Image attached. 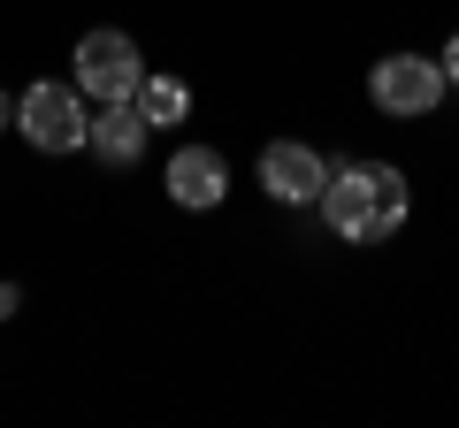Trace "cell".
<instances>
[{"instance_id": "cell-1", "label": "cell", "mask_w": 459, "mask_h": 428, "mask_svg": "<svg viewBox=\"0 0 459 428\" xmlns=\"http://www.w3.org/2000/svg\"><path fill=\"white\" fill-rule=\"evenodd\" d=\"M314 207L329 214V230L344 237V245H383V237L406 222V176H398L391 161H352V168H337V176L322 184V199Z\"/></svg>"}, {"instance_id": "cell-2", "label": "cell", "mask_w": 459, "mask_h": 428, "mask_svg": "<svg viewBox=\"0 0 459 428\" xmlns=\"http://www.w3.org/2000/svg\"><path fill=\"white\" fill-rule=\"evenodd\" d=\"M84 123H92V107H84V92H77V77L69 84H31V92L16 99V131L31 138L39 153H77L84 146Z\"/></svg>"}, {"instance_id": "cell-3", "label": "cell", "mask_w": 459, "mask_h": 428, "mask_svg": "<svg viewBox=\"0 0 459 428\" xmlns=\"http://www.w3.org/2000/svg\"><path fill=\"white\" fill-rule=\"evenodd\" d=\"M368 92H376L383 116L413 123V116H429L452 84H444V62H429V54H383V62L368 69Z\"/></svg>"}, {"instance_id": "cell-4", "label": "cell", "mask_w": 459, "mask_h": 428, "mask_svg": "<svg viewBox=\"0 0 459 428\" xmlns=\"http://www.w3.org/2000/svg\"><path fill=\"white\" fill-rule=\"evenodd\" d=\"M69 77H77L84 99H131L138 77H146V62H138V47L123 31H84L77 54H69Z\"/></svg>"}, {"instance_id": "cell-5", "label": "cell", "mask_w": 459, "mask_h": 428, "mask_svg": "<svg viewBox=\"0 0 459 428\" xmlns=\"http://www.w3.org/2000/svg\"><path fill=\"white\" fill-rule=\"evenodd\" d=\"M322 184H329V168H322V153H314V146H299V138L261 146V192L268 199H283V207H314Z\"/></svg>"}, {"instance_id": "cell-6", "label": "cell", "mask_w": 459, "mask_h": 428, "mask_svg": "<svg viewBox=\"0 0 459 428\" xmlns=\"http://www.w3.org/2000/svg\"><path fill=\"white\" fill-rule=\"evenodd\" d=\"M146 116H138L131 99H100L92 107V123H84V146L100 153V161H138V153H146Z\"/></svg>"}, {"instance_id": "cell-7", "label": "cell", "mask_w": 459, "mask_h": 428, "mask_svg": "<svg viewBox=\"0 0 459 428\" xmlns=\"http://www.w3.org/2000/svg\"><path fill=\"white\" fill-rule=\"evenodd\" d=\"M169 199H177V207H214V199H222V153H214V146H177V153H169Z\"/></svg>"}, {"instance_id": "cell-8", "label": "cell", "mask_w": 459, "mask_h": 428, "mask_svg": "<svg viewBox=\"0 0 459 428\" xmlns=\"http://www.w3.org/2000/svg\"><path fill=\"white\" fill-rule=\"evenodd\" d=\"M131 107L146 116V131H169V123L192 116V84H184V77H153V69H146L138 92H131Z\"/></svg>"}, {"instance_id": "cell-9", "label": "cell", "mask_w": 459, "mask_h": 428, "mask_svg": "<svg viewBox=\"0 0 459 428\" xmlns=\"http://www.w3.org/2000/svg\"><path fill=\"white\" fill-rule=\"evenodd\" d=\"M437 62H444V84H459V31H452V47H444Z\"/></svg>"}, {"instance_id": "cell-10", "label": "cell", "mask_w": 459, "mask_h": 428, "mask_svg": "<svg viewBox=\"0 0 459 428\" xmlns=\"http://www.w3.org/2000/svg\"><path fill=\"white\" fill-rule=\"evenodd\" d=\"M8 123H16V99H8V92H0V131H8Z\"/></svg>"}]
</instances>
